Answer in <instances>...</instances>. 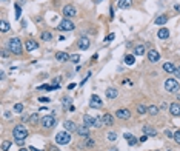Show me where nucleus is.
Segmentation results:
<instances>
[{
	"instance_id": "nucleus-12",
	"label": "nucleus",
	"mask_w": 180,
	"mask_h": 151,
	"mask_svg": "<svg viewBox=\"0 0 180 151\" xmlns=\"http://www.w3.org/2000/svg\"><path fill=\"white\" fill-rule=\"evenodd\" d=\"M25 48H26V51H36L37 48H39V43L36 40H32V39H28L25 43Z\"/></svg>"
},
{
	"instance_id": "nucleus-40",
	"label": "nucleus",
	"mask_w": 180,
	"mask_h": 151,
	"mask_svg": "<svg viewBox=\"0 0 180 151\" xmlns=\"http://www.w3.org/2000/svg\"><path fill=\"white\" fill-rule=\"evenodd\" d=\"M71 60H73L74 63H79V60H80V56H79V54H73V56H71Z\"/></svg>"
},
{
	"instance_id": "nucleus-25",
	"label": "nucleus",
	"mask_w": 180,
	"mask_h": 151,
	"mask_svg": "<svg viewBox=\"0 0 180 151\" xmlns=\"http://www.w3.org/2000/svg\"><path fill=\"white\" fill-rule=\"evenodd\" d=\"M125 63H126V65H134L135 63L134 54H126V56H125Z\"/></svg>"
},
{
	"instance_id": "nucleus-23",
	"label": "nucleus",
	"mask_w": 180,
	"mask_h": 151,
	"mask_svg": "<svg viewBox=\"0 0 180 151\" xmlns=\"http://www.w3.org/2000/svg\"><path fill=\"white\" fill-rule=\"evenodd\" d=\"M168 22V15H165V14H162V15H159V17L156 19V25H159V26H162V25H165Z\"/></svg>"
},
{
	"instance_id": "nucleus-2",
	"label": "nucleus",
	"mask_w": 180,
	"mask_h": 151,
	"mask_svg": "<svg viewBox=\"0 0 180 151\" xmlns=\"http://www.w3.org/2000/svg\"><path fill=\"white\" fill-rule=\"evenodd\" d=\"M13 136L15 139H26L28 137V129H26L25 125H15L14 129H13Z\"/></svg>"
},
{
	"instance_id": "nucleus-51",
	"label": "nucleus",
	"mask_w": 180,
	"mask_h": 151,
	"mask_svg": "<svg viewBox=\"0 0 180 151\" xmlns=\"http://www.w3.org/2000/svg\"><path fill=\"white\" fill-rule=\"evenodd\" d=\"M28 150H29V151H40V150H37V148H36V147H29V148H28Z\"/></svg>"
},
{
	"instance_id": "nucleus-37",
	"label": "nucleus",
	"mask_w": 180,
	"mask_h": 151,
	"mask_svg": "<svg viewBox=\"0 0 180 151\" xmlns=\"http://www.w3.org/2000/svg\"><path fill=\"white\" fill-rule=\"evenodd\" d=\"M14 111L15 113H22L23 111V103H15L14 105Z\"/></svg>"
},
{
	"instance_id": "nucleus-47",
	"label": "nucleus",
	"mask_w": 180,
	"mask_h": 151,
	"mask_svg": "<svg viewBox=\"0 0 180 151\" xmlns=\"http://www.w3.org/2000/svg\"><path fill=\"white\" fill-rule=\"evenodd\" d=\"M174 9H176L177 13H180V3H176V5H174Z\"/></svg>"
},
{
	"instance_id": "nucleus-16",
	"label": "nucleus",
	"mask_w": 180,
	"mask_h": 151,
	"mask_svg": "<svg viewBox=\"0 0 180 151\" xmlns=\"http://www.w3.org/2000/svg\"><path fill=\"white\" fill-rule=\"evenodd\" d=\"M170 113L174 117H179L180 116V105L179 103H171L170 105Z\"/></svg>"
},
{
	"instance_id": "nucleus-7",
	"label": "nucleus",
	"mask_w": 180,
	"mask_h": 151,
	"mask_svg": "<svg viewBox=\"0 0 180 151\" xmlns=\"http://www.w3.org/2000/svg\"><path fill=\"white\" fill-rule=\"evenodd\" d=\"M116 116H117L119 119H122V120H128V119L131 117V111L126 110V108H120V110H117Z\"/></svg>"
},
{
	"instance_id": "nucleus-13",
	"label": "nucleus",
	"mask_w": 180,
	"mask_h": 151,
	"mask_svg": "<svg viewBox=\"0 0 180 151\" xmlns=\"http://www.w3.org/2000/svg\"><path fill=\"white\" fill-rule=\"evenodd\" d=\"M63 127L65 129H66L68 133H74V131H77V125L73 122V120H65L63 122Z\"/></svg>"
},
{
	"instance_id": "nucleus-49",
	"label": "nucleus",
	"mask_w": 180,
	"mask_h": 151,
	"mask_svg": "<svg viewBox=\"0 0 180 151\" xmlns=\"http://www.w3.org/2000/svg\"><path fill=\"white\" fill-rule=\"evenodd\" d=\"M146 139H148V136H146V134H145V136H142V137H140V142H145Z\"/></svg>"
},
{
	"instance_id": "nucleus-20",
	"label": "nucleus",
	"mask_w": 180,
	"mask_h": 151,
	"mask_svg": "<svg viewBox=\"0 0 180 151\" xmlns=\"http://www.w3.org/2000/svg\"><path fill=\"white\" fill-rule=\"evenodd\" d=\"M105 94H106L108 99H116V97L119 96V91H117V88H108Z\"/></svg>"
},
{
	"instance_id": "nucleus-46",
	"label": "nucleus",
	"mask_w": 180,
	"mask_h": 151,
	"mask_svg": "<svg viewBox=\"0 0 180 151\" xmlns=\"http://www.w3.org/2000/svg\"><path fill=\"white\" fill-rule=\"evenodd\" d=\"M8 54H9V52H8L6 50H2V57H8Z\"/></svg>"
},
{
	"instance_id": "nucleus-5",
	"label": "nucleus",
	"mask_w": 180,
	"mask_h": 151,
	"mask_svg": "<svg viewBox=\"0 0 180 151\" xmlns=\"http://www.w3.org/2000/svg\"><path fill=\"white\" fill-rule=\"evenodd\" d=\"M40 123H42V127L45 128V129H48V128H52L54 125H56V117H54L52 114H50V116H45V117H42Z\"/></svg>"
},
{
	"instance_id": "nucleus-3",
	"label": "nucleus",
	"mask_w": 180,
	"mask_h": 151,
	"mask_svg": "<svg viewBox=\"0 0 180 151\" xmlns=\"http://www.w3.org/2000/svg\"><path fill=\"white\" fill-rule=\"evenodd\" d=\"M56 142L59 145H68L71 142V134L65 129V131H60L57 133V136H56Z\"/></svg>"
},
{
	"instance_id": "nucleus-26",
	"label": "nucleus",
	"mask_w": 180,
	"mask_h": 151,
	"mask_svg": "<svg viewBox=\"0 0 180 151\" xmlns=\"http://www.w3.org/2000/svg\"><path fill=\"white\" fill-rule=\"evenodd\" d=\"M102 117H103V123H105V125H112V123H114V119H112L111 114H105Z\"/></svg>"
},
{
	"instance_id": "nucleus-22",
	"label": "nucleus",
	"mask_w": 180,
	"mask_h": 151,
	"mask_svg": "<svg viewBox=\"0 0 180 151\" xmlns=\"http://www.w3.org/2000/svg\"><path fill=\"white\" fill-rule=\"evenodd\" d=\"M56 59H57V60H59V62H66V60H68V59H71V57L68 56V54H66V52H63V51H60V52H57V54H56Z\"/></svg>"
},
{
	"instance_id": "nucleus-24",
	"label": "nucleus",
	"mask_w": 180,
	"mask_h": 151,
	"mask_svg": "<svg viewBox=\"0 0 180 151\" xmlns=\"http://www.w3.org/2000/svg\"><path fill=\"white\" fill-rule=\"evenodd\" d=\"M125 139H126V142L131 145V147L137 143V139H135V137L133 136V134H129V133H126V134H125Z\"/></svg>"
},
{
	"instance_id": "nucleus-39",
	"label": "nucleus",
	"mask_w": 180,
	"mask_h": 151,
	"mask_svg": "<svg viewBox=\"0 0 180 151\" xmlns=\"http://www.w3.org/2000/svg\"><path fill=\"white\" fill-rule=\"evenodd\" d=\"M20 15H22V9L19 5H15V19H20Z\"/></svg>"
},
{
	"instance_id": "nucleus-53",
	"label": "nucleus",
	"mask_w": 180,
	"mask_h": 151,
	"mask_svg": "<svg viewBox=\"0 0 180 151\" xmlns=\"http://www.w3.org/2000/svg\"><path fill=\"white\" fill-rule=\"evenodd\" d=\"M19 151H29V150H26V148H22V150H19Z\"/></svg>"
},
{
	"instance_id": "nucleus-50",
	"label": "nucleus",
	"mask_w": 180,
	"mask_h": 151,
	"mask_svg": "<svg viewBox=\"0 0 180 151\" xmlns=\"http://www.w3.org/2000/svg\"><path fill=\"white\" fill-rule=\"evenodd\" d=\"M75 88V83H71L69 86H68V89H74Z\"/></svg>"
},
{
	"instance_id": "nucleus-9",
	"label": "nucleus",
	"mask_w": 180,
	"mask_h": 151,
	"mask_svg": "<svg viewBox=\"0 0 180 151\" xmlns=\"http://www.w3.org/2000/svg\"><path fill=\"white\" fill-rule=\"evenodd\" d=\"M103 105V102H102V99L99 96H91V99H89V106L91 108H100Z\"/></svg>"
},
{
	"instance_id": "nucleus-42",
	"label": "nucleus",
	"mask_w": 180,
	"mask_h": 151,
	"mask_svg": "<svg viewBox=\"0 0 180 151\" xmlns=\"http://www.w3.org/2000/svg\"><path fill=\"white\" fill-rule=\"evenodd\" d=\"M114 37H116V34H114V32H111V34H108V36H106L105 42H112V40H114Z\"/></svg>"
},
{
	"instance_id": "nucleus-45",
	"label": "nucleus",
	"mask_w": 180,
	"mask_h": 151,
	"mask_svg": "<svg viewBox=\"0 0 180 151\" xmlns=\"http://www.w3.org/2000/svg\"><path fill=\"white\" fill-rule=\"evenodd\" d=\"M31 122H37V113H36V114H32V116H31Z\"/></svg>"
},
{
	"instance_id": "nucleus-32",
	"label": "nucleus",
	"mask_w": 180,
	"mask_h": 151,
	"mask_svg": "<svg viewBox=\"0 0 180 151\" xmlns=\"http://www.w3.org/2000/svg\"><path fill=\"white\" fill-rule=\"evenodd\" d=\"M11 148V140H3L2 142V151H8Z\"/></svg>"
},
{
	"instance_id": "nucleus-29",
	"label": "nucleus",
	"mask_w": 180,
	"mask_h": 151,
	"mask_svg": "<svg viewBox=\"0 0 180 151\" xmlns=\"http://www.w3.org/2000/svg\"><path fill=\"white\" fill-rule=\"evenodd\" d=\"M148 113L151 116H156V114H159V108L156 105H151V106H148Z\"/></svg>"
},
{
	"instance_id": "nucleus-15",
	"label": "nucleus",
	"mask_w": 180,
	"mask_h": 151,
	"mask_svg": "<svg viewBox=\"0 0 180 151\" xmlns=\"http://www.w3.org/2000/svg\"><path fill=\"white\" fill-rule=\"evenodd\" d=\"M117 6L120 9H128L133 6V0H119L117 2Z\"/></svg>"
},
{
	"instance_id": "nucleus-30",
	"label": "nucleus",
	"mask_w": 180,
	"mask_h": 151,
	"mask_svg": "<svg viewBox=\"0 0 180 151\" xmlns=\"http://www.w3.org/2000/svg\"><path fill=\"white\" fill-rule=\"evenodd\" d=\"M42 39L45 40V42H50L52 39V34H51L50 31H45V32H42Z\"/></svg>"
},
{
	"instance_id": "nucleus-43",
	"label": "nucleus",
	"mask_w": 180,
	"mask_h": 151,
	"mask_svg": "<svg viewBox=\"0 0 180 151\" xmlns=\"http://www.w3.org/2000/svg\"><path fill=\"white\" fill-rule=\"evenodd\" d=\"M174 76H176L177 79H180V66L176 68V71H174Z\"/></svg>"
},
{
	"instance_id": "nucleus-38",
	"label": "nucleus",
	"mask_w": 180,
	"mask_h": 151,
	"mask_svg": "<svg viewBox=\"0 0 180 151\" xmlns=\"http://www.w3.org/2000/svg\"><path fill=\"white\" fill-rule=\"evenodd\" d=\"M174 140H176V143H179L180 145V129H179V131H176V133H174V137H172Z\"/></svg>"
},
{
	"instance_id": "nucleus-52",
	"label": "nucleus",
	"mask_w": 180,
	"mask_h": 151,
	"mask_svg": "<svg viewBox=\"0 0 180 151\" xmlns=\"http://www.w3.org/2000/svg\"><path fill=\"white\" fill-rule=\"evenodd\" d=\"M108 151H119V148H116V147H112V148H110Z\"/></svg>"
},
{
	"instance_id": "nucleus-18",
	"label": "nucleus",
	"mask_w": 180,
	"mask_h": 151,
	"mask_svg": "<svg viewBox=\"0 0 180 151\" xmlns=\"http://www.w3.org/2000/svg\"><path fill=\"white\" fill-rule=\"evenodd\" d=\"M83 123H85L86 127H94L96 125V119L91 117L89 114H85L83 116Z\"/></svg>"
},
{
	"instance_id": "nucleus-17",
	"label": "nucleus",
	"mask_w": 180,
	"mask_h": 151,
	"mask_svg": "<svg viewBox=\"0 0 180 151\" xmlns=\"http://www.w3.org/2000/svg\"><path fill=\"white\" fill-rule=\"evenodd\" d=\"M157 37H159V39H162V40L168 39V37H170V29H168V28H160L159 32H157Z\"/></svg>"
},
{
	"instance_id": "nucleus-33",
	"label": "nucleus",
	"mask_w": 180,
	"mask_h": 151,
	"mask_svg": "<svg viewBox=\"0 0 180 151\" xmlns=\"http://www.w3.org/2000/svg\"><path fill=\"white\" fill-rule=\"evenodd\" d=\"M85 145H86V147H94V139L89 137V136H86L85 137Z\"/></svg>"
},
{
	"instance_id": "nucleus-10",
	"label": "nucleus",
	"mask_w": 180,
	"mask_h": 151,
	"mask_svg": "<svg viewBox=\"0 0 180 151\" xmlns=\"http://www.w3.org/2000/svg\"><path fill=\"white\" fill-rule=\"evenodd\" d=\"M89 45H91V42H89V39H86V37H82V39H79V42H77L79 50H82V51L88 50Z\"/></svg>"
},
{
	"instance_id": "nucleus-21",
	"label": "nucleus",
	"mask_w": 180,
	"mask_h": 151,
	"mask_svg": "<svg viewBox=\"0 0 180 151\" xmlns=\"http://www.w3.org/2000/svg\"><path fill=\"white\" fill-rule=\"evenodd\" d=\"M176 68H177V66H174V63H171V62L163 63V69H165L166 73H171V74H174V71H176Z\"/></svg>"
},
{
	"instance_id": "nucleus-31",
	"label": "nucleus",
	"mask_w": 180,
	"mask_h": 151,
	"mask_svg": "<svg viewBox=\"0 0 180 151\" xmlns=\"http://www.w3.org/2000/svg\"><path fill=\"white\" fill-rule=\"evenodd\" d=\"M103 125H105V123H103V117H99V116H97V117H96V125H94V128H102Z\"/></svg>"
},
{
	"instance_id": "nucleus-6",
	"label": "nucleus",
	"mask_w": 180,
	"mask_h": 151,
	"mask_svg": "<svg viewBox=\"0 0 180 151\" xmlns=\"http://www.w3.org/2000/svg\"><path fill=\"white\" fill-rule=\"evenodd\" d=\"M74 28H75V25H74L71 20H68V19L62 20V22L59 23V26H57L59 31H73Z\"/></svg>"
},
{
	"instance_id": "nucleus-8",
	"label": "nucleus",
	"mask_w": 180,
	"mask_h": 151,
	"mask_svg": "<svg viewBox=\"0 0 180 151\" xmlns=\"http://www.w3.org/2000/svg\"><path fill=\"white\" fill-rule=\"evenodd\" d=\"M75 14H77V9H75V6H73V5H66V6L63 8L65 17H74Z\"/></svg>"
},
{
	"instance_id": "nucleus-4",
	"label": "nucleus",
	"mask_w": 180,
	"mask_h": 151,
	"mask_svg": "<svg viewBox=\"0 0 180 151\" xmlns=\"http://www.w3.org/2000/svg\"><path fill=\"white\" fill-rule=\"evenodd\" d=\"M165 88L168 93H177V91L180 89V85L176 79H168L165 82Z\"/></svg>"
},
{
	"instance_id": "nucleus-41",
	"label": "nucleus",
	"mask_w": 180,
	"mask_h": 151,
	"mask_svg": "<svg viewBox=\"0 0 180 151\" xmlns=\"http://www.w3.org/2000/svg\"><path fill=\"white\" fill-rule=\"evenodd\" d=\"M39 102H42V103H50L51 99L50 97H39Z\"/></svg>"
},
{
	"instance_id": "nucleus-19",
	"label": "nucleus",
	"mask_w": 180,
	"mask_h": 151,
	"mask_svg": "<svg viewBox=\"0 0 180 151\" xmlns=\"http://www.w3.org/2000/svg\"><path fill=\"white\" fill-rule=\"evenodd\" d=\"M143 133L146 134V136H151V137H156L157 136V131H156L154 128H151L149 125H145L143 127Z\"/></svg>"
},
{
	"instance_id": "nucleus-27",
	"label": "nucleus",
	"mask_w": 180,
	"mask_h": 151,
	"mask_svg": "<svg viewBox=\"0 0 180 151\" xmlns=\"http://www.w3.org/2000/svg\"><path fill=\"white\" fill-rule=\"evenodd\" d=\"M143 54H145V46H143V45L135 46V50H134V56H143Z\"/></svg>"
},
{
	"instance_id": "nucleus-28",
	"label": "nucleus",
	"mask_w": 180,
	"mask_h": 151,
	"mask_svg": "<svg viewBox=\"0 0 180 151\" xmlns=\"http://www.w3.org/2000/svg\"><path fill=\"white\" fill-rule=\"evenodd\" d=\"M0 29H2V32H6L8 29H9V23L6 20H2L0 22Z\"/></svg>"
},
{
	"instance_id": "nucleus-44",
	"label": "nucleus",
	"mask_w": 180,
	"mask_h": 151,
	"mask_svg": "<svg viewBox=\"0 0 180 151\" xmlns=\"http://www.w3.org/2000/svg\"><path fill=\"white\" fill-rule=\"evenodd\" d=\"M165 134H166V136L170 137V139H171V137H174V133H171L170 129H166V131H165Z\"/></svg>"
},
{
	"instance_id": "nucleus-48",
	"label": "nucleus",
	"mask_w": 180,
	"mask_h": 151,
	"mask_svg": "<svg viewBox=\"0 0 180 151\" xmlns=\"http://www.w3.org/2000/svg\"><path fill=\"white\" fill-rule=\"evenodd\" d=\"M68 110H69L71 113H74V111H75V106H74V105H71V106L68 108Z\"/></svg>"
},
{
	"instance_id": "nucleus-1",
	"label": "nucleus",
	"mask_w": 180,
	"mask_h": 151,
	"mask_svg": "<svg viewBox=\"0 0 180 151\" xmlns=\"http://www.w3.org/2000/svg\"><path fill=\"white\" fill-rule=\"evenodd\" d=\"M8 46H9V51L13 54H22V51H23V48H22V42L20 39H17V37H13V39H9L8 42Z\"/></svg>"
},
{
	"instance_id": "nucleus-35",
	"label": "nucleus",
	"mask_w": 180,
	"mask_h": 151,
	"mask_svg": "<svg viewBox=\"0 0 180 151\" xmlns=\"http://www.w3.org/2000/svg\"><path fill=\"white\" fill-rule=\"evenodd\" d=\"M106 137H108V140H111V142H116V140H117V134L116 133H108Z\"/></svg>"
},
{
	"instance_id": "nucleus-11",
	"label": "nucleus",
	"mask_w": 180,
	"mask_h": 151,
	"mask_svg": "<svg viewBox=\"0 0 180 151\" xmlns=\"http://www.w3.org/2000/svg\"><path fill=\"white\" fill-rule=\"evenodd\" d=\"M148 59H149V62H152V63H157L160 60V54H159V51H156V50H151V51H148Z\"/></svg>"
},
{
	"instance_id": "nucleus-14",
	"label": "nucleus",
	"mask_w": 180,
	"mask_h": 151,
	"mask_svg": "<svg viewBox=\"0 0 180 151\" xmlns=\"http://www.w3.org/2000/svg\"><path fill=\"white\" fill-rule=\"evenodd\" d=\"M77 133H79V136H82V137L89 136V127H86L85 123H83V125L77 127Z\"/></svg>"
},
{
	"instance_id": "nucleus-34",
	"label": "nucleus",
	"mask_w": 180,
	"mask_h": 151,
	"mask_svg": "<svg viewBox=\"0 0 180 151\" xmlns=\"http://www.w3.org/2000/svg\"><path fill=\"white\" fill-rule=\"evenodd\" d=\"M71 99H69V97H63V100H62V105H63V108H69L71 105Z\"/></svg>"
},
{
	"instance_id": "nucleus-36",
	"label": "nucleus",
	"mask_w": 180,
	"mask_h": 151,
	"mask_svg": "<svg viewBox=\"0 0 180 151\" xmlns=\"http://www.w3.org/2000/svg\"><path fill=\"white\" fill-rule=\"evenodd\" d=\"M137 111H139V114H145V113L148 111V108H146L145 105H139L137 106Z\"/></svg>"
}]
</instances>
